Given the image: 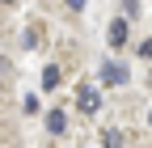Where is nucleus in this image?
Instances as JSON below:
<instances>
[{"label": "nucleus", "instance_id": "423d86ee", "mask_svg": "<svg viewBox=\"0 0 152 148\" xmlns=\"http://www.w3.org/2000/svg\"><path fill=\"white\" fill-rule=\"evenodd\" d=\"M59 85V68H42V89H55Z\"/></svg>", "mask_w": 152, "mask_h": 148}, {"label": "nucleus", "instance_id": "7ed1b4c3", "mask_svg": "<svg viewBox=\"0 0 152 148\" xmlns=\"http://www.w3.org/2000/svg\"><path fill=\"white\" fill-rule=\"evenodd\" d=\"M102 81H106V85H127V68H123V64H106V68H102Z\"/></svg>", "mask_w": 152, "mask_h": 148}, {"label": "nucleus", "instance_id": "9d476101", "mask_svg": "<svg viewBox=\"0 0 152 148\" xmlns=\"http://www.w3.org/2000/svg\"><path fill=\"white\" fill-rule=\"evenodd\" d=\"M148 123H152V114H148Z\"/></svg>", "mask_w": 152, "mask_h": 148}, {"label": "nucleus", "instance_id": "20e7f679", "mask_svg": "<svg viewBox=\"0 0 152 148\" xmlns=\"http://www.w3.org/2000/svg\"><path fill=\"white\" fill-rule=\"evenodd\" d=\"M64 127H68V114H64V110H51V114H47V131L51 136H64Z\"/></svg>", "mask_w": 152, "mask_h": 148}, {"label": "nucleus", "instance_id": "39448f33", "mask_svg": "<svg viewBox=\"0 0 152 148\" xmlns=\"http://www.w3.org/2000/svg\"><path fill=\"white\" fill-rule=\"evenodd\" d=\"M102 144H106V148H123V131H114V127L102 131Z\"/></svg>", "mask_w": 152, "mask_h": 148}, {"label": "nucleus", "instance_id": "f257e3e1", "mask_svg": "<svg viewBox=\"0 0 152 148\" xmlns=\"http://www.w3.org/2000/svg\"><path fill=\"white\" fill-rule=\"evenodd\" d=\"M106 38H110V47H127V38H131V30H127V21H110V30H106Z\"/></svg>", "mask_w": 152, "mask_h": 148}, {"label": "nucleus", "instance_id": "f03ea898", "mask_svg": "<svg viewBox=\"0 0 152 148\" xmlns=\"http://www.w3.org/2000/svg\"><path fill=\"white\" fill-rule=\"evenodd\" d=\"M76 106H80L85 114H93V110L102 106V97H97V89H80V93H76Z\"/></svg>", "mask_w": 152, "mask_h": 148}, {"label": "nucleus", "instance_id": "0eeeda50", "mask_svg": "<svg viewBox=\"0 0 152 148\" xmlns=\"http://www.w3.org/2000/svg\"><path fill=\"white\" fill-rule=\"evenodd\" d=\"M135 51H140V59H152V38H144V42H140Z\"/></svg>", "mask_w": 152, "mask_h": 148}, {"label": "nucleus", "instance_id": "1a4fd4ad", "mask_svg": "<svg viewBox=\"0 0 152 148\" xmlns=\"http://www.w3.org/2000/svg\"><path fill=\"white\" fill-rule=\"evenodd\" d=\"M4 4H17V0H4Z\"/></svg>", "mask_w": 152, "mask_h": 148}, {"label": "nucleus", "instance_id": "6e6552de", "mask_svg": "<svg viewBox=\"0 0 152 148\" xmlns=\"http://www.w3.org/2000/svg\"><path fill=\"white\" fill-rule=\"evenodd\" d=\"M68 9H85V0H68Z\"/></svg>", "mask_w": 152, "mask_h": 148}]
</instances>
